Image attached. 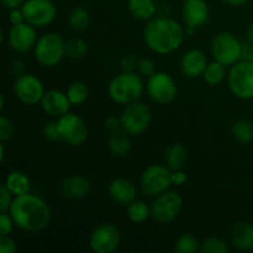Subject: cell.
<instances>
[{"label": "cell", "instance_id": "1f68e13d", "mask_svg": "<svg viewBox=\"0 0 253 253\" xmlns=\"http://www.w3.org/2000/svg\"><path fill=\"white\" fill-rule=\"evenodd\" d=\"M202 244L195 236L190 234L182 235L174 244V251L177 253H195L200 250Z\"/></svg>", "mask_w": 253, "mask_h": 253}, {"label": "cell", "instance_id": "5bb4252c", "mask_svg": "<svg viewBox=\"0 0 253 253\" xmlns=\"http://www.w3.org/2000/svg\"><path fill=\"white\" fill-rule=\"evenodd\" d=\"M121 232L114 224H101L93 230L89 237V246L95 253H113L119 249Z\"/></svg>", "mask_w": 253, "mask_h": 253}, {"label": "cell", "instance_id": "b9f144b4", "mask_svg": "<svg viewBox=\"0 0 253 253\" xmlns=\"http://www.w3.org/2000/svg\"><path fill=\"white\" fill-rule=\"evenodd\" d=\"M188 180V175L187 173L183 172L182 169H178V170H172V184L173 185H180L185 184Z\"/></svg>", "mask_w": 253, "mask_h": 253}, {"label": "cell", "instance_id": "cb8c5ba5", "mask_svg": "<svg viewBox=\"0 0 253 253\" xmlns=\"http://www.w3.org/2000/svg\"><path fill=\"white\" fill-rule=\"evenodd\" d=\"M188 160L187 148L180 143H173L166 150L165 162L170 170L182 169Z\"/></svg>", "mask_w": 253, "mask_h": 253}, {"label": "cell", "instance_id": "484cf974", "mask_svg": "<svg viewBox=\"0 0 253 253\" xmlns=\"http://www.w3.org/2000/svg\"><path fill=\"white\" fill-rule=\"evenodd\" d=\"M126 215H127L128 220L135 224H142L146 220H148V217L152 216L151 207H148V204H146L142 200L137 199L126 207Z\"/></svg>", "mask_w": 253, "mask_h": 253}, {"label": "cell", "instance_id": "f35d334b", "mask_svg": "<svg viewBox=\"0 0 253 253\" xmlns=\"http://www.w3.org/2000/svg\"><path fill=\"white\" fill-rule=\"evenodd\" d=\"M16 241L10 235L0 236V253H16Z\"/></svg>", "mask_w": 253, "mask_h": 253}, {"label": "cell", "instance_id": "8fae6325", "mask_svg": "<svg viewBox=\"0 0 253 253\" xmlns=\"http://www.w3.org/2000/svg\"><path fill=\"white\" fill-rule=\"evenodd\" d=\"M59 128V135L63 142L68 143L69 146L84 145L89 137V130L85 121L79 115L73 113H67L66 115L57 119Z\"/></svg>", "mask_w": 253, "mask_h": 253}, {"label": "cell", "instance_id": "ac0fdd59", "mask_svg": "<svg viewBox=\"0 0 253 253\" xmlns=\"http://www.w3.org/2000/svg\"><path fill=\"white\" fill-rule=\"evenodd\" d=\"M208 58L202 49L193 48L185 52L180 59V69L187 78L195 79L203 77L208 66Z\"/></svg>", "mask_w": 253, "mask_h": 253}, {"label": "cell", "instance_id": "ffe728a7", "mask_svg": "<svg viewBox=\"0 0 253 253\" xmlns=\"http://www.w3.org/2000/svg\"><path fill=\"white\" fill-rule=\"evenodd\" d=\"M230 242L240 251L253 250V225L247 221H237L230 226Z\"/></svg>", "mask_w": 253, "mask_h": 253}, {"label": "cell", "instance_id": "83f0119b", "mask_svg": "<svg viewBox=\"0 0 253 253\" xmlns=\"http://www.w3.org/2000/svg\"><path fill=\"white\" fill-rule=\"evenodd\" d=\"M231 133L241 145H249L253 141V127L246 120H236L231 125Z\"/></svg>", "mask_w": 253, "mask_h": 253}, {"label": "cell", "instance_id": "f6af8a7d", "mask_svg": "<svg viewBox=\"0 0 253 253\" xmlns=\"http://www.w3.org/2000/svg\"><path fill=\"white\" fill-rule=\"evenodd\" d=\"M224 1L231 6H242V5L247 4L250 0H224Z\"/></svg>", "mask_w": 253, "mask_h": 253}, {"label": "cell", "instance_id": "ee69618b", "mask_svg": "<svg viewBox=\"0 0 253 253\" xmlns=\"http://www.w3.org/2000/svg\"><path fill=\"white\" fill-rule=\"evenodd\" d=\"M1 2L6 9L12 10V9H19V7H21L22 4L25 2V0H1Z\"/></svg>", "mask_w": 253, "mask_h": 253}, {"label": "cell", "instance_id": "8992f818", "mask_svg": "<svg viewBox=\"0 0 253 253\" xmlns=\"http://www.w3.org/2000/svg\"><path fill=\"white\" fill-rule=\"evenodd\" d=\"M230 91L241 100L253 99V62L239 61L230 67L227 73Z\"/></svg>", "mask_w": 253, "mask_h": 253}, {"label": "cell", "instance_id": "9a60e30c", "mask_svg": "<svg viewBox=\"0 0 253 253\" xmlns=\"http://www.w3.org/2000/svg\"><path fill=\"white\" fill-rule=\"evenodd\" d=\"M7 44L16 53H26L35 48L37 40L36 27L29 22H22L19 25H11L7 31Z\"/></svg>", "mask_w": 253, "mask_h": 253}, {"label": "cell", "instance_id": "7c38bea8", "mask_svg": "<svg viewBox=\"0 0 253 253\" xmlns=\"http://www.w3.org/2000/svg\"><path fill=\"white\" fill-rule=\"evenodd\" d=\"M44 85L41 79L31 73L20 74L14 82V94L22 104L36 105L43 98Z\"/></svg>", "mask_w": 253, "mask_h": 253}, {"label": "cell", "instance_id": "3957f363", "mask_svg": "<svg viewBox=\"0 0 253 253\" xmlns=\"http://www.w3.org/2000/svg\"><path fill=\"white\" fill-rule=\"evenodd\" d=\"M143 89L145 84L141 76L135 72L125 71L111 79L108 85V94L114 103L127 105L142 96Z\"/></svg>", "mask_w": 253, "mask_h": 253}, {"label": "cell", "instance_id": "30bf717a", "mask_svg": "<svg viewBox=\"0 0 253 253\" xmlns=\"http://www.w3.org/2000/svg\"><path fill=\"white\" fill-rule=\"evenodd\" d=\"M146 90L150 98L160 105L170 104L178 95L175 81L166 72H156L148 77L146 82Z\"/></svg>", "mask_w": 253, "mask_h": 253}, {"label": "cell", "instance_id": "4fadbf2b", "mask_svg": "<svg viewBox=\"0 0 253 253\" xmlns=\"http://www.w3.org/2000/svg\"><path fill=\"white\" fill-rule=\"evenodd\" d=\"M25 21L35 27H44L56 19L57 7L52 0H25L21 6Z\"/></svg>", "mask_w": 253, "mask_h": 253}, {"label": "cell", "instance_id": "e575fe53", "mask_svg": "<svg viewBox=\"0 0 253 253\" xmlns=\"http://www.w3.org/2000/svg\"><path fill=\"white\" fill-rule=\"evenodd\" d=\"M136 68H137L138 74L141 77H146V78H148V77H151L157 72L156 71L155 62L151 58H147V57L138 59L137 63H136Z\"/></svg>", "mask_w": 253, "mask_h": 253}, {"label": "cell", "instance_id": "d6986e66", "mask_svg": "<svg viewBox=\"0 0 253 253\" xmlns=\"http://www.w3.org/2000/svg\"><path fill=\"white\" fill-rule=\"evenodd\" d=\"M109 195L116 204L127 207L137 198V188L131 180L125 178H115L108 188Z\"/></svg>", "mask_w": 253, "mask_h": 253}, {"label": "cell", "instance_id": "52a82bcc", "mask_svg": "<svg viewBox=\"0 0 253 253\" xmlns=\"http://www.w3.org/2000/svg\"><path fill=\"white\" fill-rule=\"evenodd\" d=\"M242 42L232 32L221 31L211 40V54L215 61L231 67L241 61Z\"/></svg>", "mask_w": 253, "mask_h": 253}, {"label": "cell", "instance_id": "bcb514c9", "mask_svg": "<svg viewBox=\"0 0 253 253\" xmlns=\"http://www.w3.org/2000/svg\"><path fill=\"white\" fill-rule=\"evenodd\" d=\"M247 41L251 44H253V24L249 27V30H247Z\"/></svg>", "mask_w": 253, "mask_h": 253}, {"label": "cell", "instance_id": "5b68a950", "mask_svg": "<svg viewBox=\"0 0 253 253\" xmlns=\"http://www.w3.org/2000/svg\"><path fill=\"white\" fill-rule=\"evenodd\" d=\"M121 127L130 136H137L145 132L152 121V111L147 104L133 101L124 108L120 115Z\"/></svg>", "mask_w": 253, "mask_h": 253}, {"label": "cell", "instance_id": "2e32d148", "mask_svg": "<svg viewBox=\"0 0 253 253\" xmlns=\"http://www.w3.org/2000/svg\"><path fill=\"white\" fill-rule=\"evenodd\" d=\"M210 9L205 0H184L182 5V16L187 27L198 30L209 20Z\"/></svg>", "mask_w": 253, "mask_h": 253}, {"label": "cell", "instance_id": "603a6c76", "mask_svg": "<svg viewBox=\"0 0 253 253\" xmlns=\"http://www.w3.org/2000/svg\"><path fill=\"white\" fill-rule=\"evenodd\" d=\"M127 9L135 19L150 21L157 12V5L155 0H128Z\"/></svg>", "mask_w": 253, "mask_h": 253}, {"label": "cell", "instance_id": "74e56055", "mask_svg": "<svg viewBox=\"0 0 253 253\" xmlns=\"http://www.w3.org/2000/svg\"><path fill=\"white\" fill-rule=\"evenodd\" d=\"M43 135L48 141L61 140L58 123L57 121H49V123H47L43 127Z\"/></svg>", "mask_w": 253, "mask_h": 253}, {"label": "cell", "instance_id": "d590c367", "mask_svg": "<svg viewBox=\"0 0 253 253\" xmlns=\"http://www.w3.org/2000/svg\"><path fill=\"white\" fill-rule=\"evenodd\" d=\"M15 222L9 211H0V236L11 234Z\"/></svg>", "mask_w": 253, "mask_h": 253}, {"label": "cell", "instance_id": "7402d4cb", "mask_svg": "<svg viewBox=\"0 0 253 253\" xmlns=\"http://www.w3.org/2000/svg\"><path fill=\"white\" fill-rule=\"evenodd\" d=\"M4 184L6 185V188L14 197L27 194L31 189V180L21 170H12V172L7 173Z\"/></svg>", "mask_w": 253, "mask_h": 253}, {"label": "cell", "instance_id": "9c48e42d", "mask_svg": "<svg viewBox=\"0 0 253 253\" xmlns=\"http://www.w3.org/2000/svg\"><path fill=\"white\" fill-rule=\"evenodd\" d=\"M183 209V198L174 190L157 195L151 204V215L160 224H168L179 216Z\"/></svg>", "mask_w": 253, "mask_h": 253}, {"label": "cell", "instance_id": "7dc6e473", "mask_svg": "<svg viewBox=\"0 0 253 253\" xmlns=\"http://www.w3.org/2000/svg\"><path fill=\"white\" fill-rule=\"evenodd\" d=\"M0 151H1V155H0V160H1V162L4 161V156H5V148H4V145L0 146Z\"/></svg>", "mask_w": 253, "mask_h": 253}, {"label": "cell", "instance_id": "6da1fadb", "mask_svg": "<svg viewBox=\"0 0 253 253\" xmlns=\"http://www.w3.org/2000/svg\"><path fill=\"white\" fill-rule=\"evenodd\" d=\"M15 226L27 232H40L51 224L52 212L49 205L42 198L27 193L15 197L9 208Z\"/></svg>", "mask_w": 253, "mask_h": 253}, {"label": "cell", "instance_id": "c3c4849f", "mask_svg": "<svg viewBox=\"0 0 253 253\" xmlns=\"http://www.w3.org/2000/svg\"><path fill=\"white\" fill-rule=\"evenodd\" d=\"M0 99H1V103H0V108L4 109V105H5V98H4V95L0 96Z\"/></svg>", "mask_w": 253, "mask_h": 253}, {"label": "cell", "instance_id": "4dcf8cb0", "mask_svg": "<svg viewBox=\"0 0 253 253\" xmlns=\"http://www.w3.org/2000/svg\"><path fill=\"white\" fill-rule=\"evenodd\" d=\"M88 53V43L81 37L66 42V56L71 59H82Z\"/></svg>", "mask_w": 253, "mask_h": 253}, {"label": "cell", "instance_id": "f1b7e54d", "mask_svg": "<svg viewBox=\"0 0 253 253\" xmlns=\"http://www.w3.org/2000/svg\"><path fill=\"white\" fill-rule=\"evenodd\" d=\"M109 150L111 153L115 156H125L131 148V141L127 133H116L114 132L113 135L109 137L108 141Z\"/></svg>", "mask_w": 253, "mask_h": 253}, {"label": "cell", "instance_id": "ba28073f", "mask_svg": "<svg viewBox=\"0 0 253 253\" xmlns=\"http://www.w3.org/2000/svg\"><path fill=\"white\" fill-rule=\"evenodd\" d=\"M172 184V170L163 165H151L142 172L140 178L141 192L146 197L156 198L167 192Z\"/></svg>", "mask_w": 253, "mask_h": 253}, {"label": "cell", "instance_id": "44dd1931", "mask_svg": "<svg viewBox=\"0 0 253 253\" xmlns=\"http://www.w3.org/2000/svg\"><path fill=\"white\" fill-rule=\"evenodd\" d=\"M61 192L68 199H83L90 192V183L83 175H71L61 183Z\"/></svg>", "mask_w": 253, "mask_h": 253}, {"label": "cell", "instance_id": "7bdbcfd3", "mask_svg": "<svg viewBox=\"0 0 253 253\" xmlns=\"http://www.w3.org/2000/svg\"><path fill=\"white\" fill-rule=\"evenodd\" d=\"M241 61H251L253 62V44L250 43L249 41L246 43L242 42V53Z\"/></svg>", "mask_w": 253, "mask_h": 253}, {"label": "cell", "instance_id": "f546056e", "mask_svg": "<svg viewBox=\"0 0 253 253\" xmlns=\"http://www.w3.org/2000/svg\"><path fill=\"white\" fill-rule=\"evenodd\" d=\"M67 96L72 105H82L89 98V88L83 82H74L67 89Z\"/></svg>", "mask_w": 253, "mask_h": 253}, {"label": "cell", "instance_id": "4316f807", "mask_svg": "<svg viewBox=\"0 0 253 253\" xmlns=\"http://www.w3.org/2000/svg\"><path fill=\"white\" fill-rule=\"evenodd\" d=\"M90 14L88 10L83 6H77L72 9L68 14V22L72 29L77 31H84L90 25Z\"/></svg>", "mask_w": 253, "mask_h": 253}, {"label": "cell", "instance_id": "e0dca14e", "mask_svg": "<svg viewBox=\"0 0 253 253\" xmlns=\"http://www.w3.org/2000/svg\"><path fill=\"white\" fill-rule=\"evenodd\" d=\"M42 110L52 118H61L66 115L71 110L72 103L69 101L67 93H63L57 89H51L44 93L43 98L41 100Z\"/></svg>", "mask_w": 253, "mask_h": 253}, {"label": "cell", "instance_id": "d4e9b609", "mask_svg": "<svg viewBox=\"0 0 253 253\" xmlns=\"http://www.w3.org/2000/svg\"><path fill=\"white\" fill-rule=\"evenodd\" d=\"M227 66L219 61L209 62L203 73V79L209 85H219L227 78Z\"/></svg>", "mask_w": 253, "mask_h": 253}, {"label": "cell", "instance_id": "d6a6232c", "mask_svg": "<svg viewBox=\"0 0 253 253\" xmlns=\"http://www.w3.org/2000/svg\"><path fill=\"white\" fill-rule=\"evenodd\" d=\"M200 251L203 253H227L229 252V246L220 237L211 236L203 241Z\"/></svg>", "mask_w": 253, "mask_h": 253}, {"label": "cell", "instance_id": "7a4b0ae2", "mask_svg": "<svg viewBox=\"0 0 253 253\" xmlns=\"http://www.w3.org/2000/svg\"><path fill=\"white\" fill-rule=\"evenodd\" d=\"M185 30L169 17H153L143 29V40L148 48L158 54H169L184 42Z\"/></svg>", "mask_w": 253, "mask_h": 253}, {"label": "cell", "instance_id": "277c9868", "mask_svg": "<svg viewBox=\"0 0 253 253\" xmlns=\"http://www.w3.org/2000/svg\"><path fill=\"white\" fill-rule=\"evenodd\" d=\"M34 56L41 66H57L66 57V41L57 32L42 35L35 44Z\"/></svg>", "mask_w": 253, "mask_h": 253}, {"label": "cell", "instance_id": "60d3db41", "mask_svg": "<svg viewBox=\"0 0 253 253\" xmlns=\"http://www.w3.org/2000/svg\"><path fill=\"white\" fill-rule=\"evenodd\" d=\"M9 22L11 25H19L25 22V16L24 12H22L21 7L19 9H12L9 12Z\"/></svg>", "mask_w": 253, "mask_h": 253}, {"label": "cell", "instance_id": "8d00e7d4", "mask_svg": "<svg viewBox=\"0 0 253 253\" xmlns=\"http://www.w3.org/2000/svg\"><path fill=\"white\" fill-rule=\"evenodd\" d=\"M14 195L11 194L9 189L6 188V185L2 183L0 185V211H7L11 205L12 200H14Z\"/></svg>", "mask_w": 253, "mask_h": 253}, {"label": "cell", "instance_id": "ab89813d", "mask_svg": "<svg viewBox=\"0 0 253 253\" xmlns=\"http://www.w3.org/2000/svg\"><path fill=\"white\" fill-rule=\"evenodd\" d=\"M104 127H105V130L110 131V132H116L121 127L120 118H116L114 115L108 116L104 121Z\"/></svg>", "mask_w": 253, "mask_h": 253}, {"label": "cell", "instance_id": "836d02e7", "mask_svg": "<svg viewBox=\"0 0 253 253\" xmlns=\"http://www.w3.org/2000/svg\"><path fill=\"white\" fill-rule=\"evenodd\" d=\"M15 133V126L10 119L6 116H0V141L1 142H6V141L11 140L14 137Z\"/></svg>", "mask_w": 253, "mask_h": 253}]
</instances>
